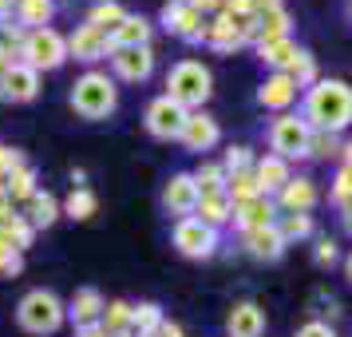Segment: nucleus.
Listing matches in <instances>:
<instances>
[{
  "instance_id": "nucleus-49",
  "label": "nucleus",
  "mask_w": 352,
  "mask_h": 337,
  "mask_svg": "<svg viewBox=\"0 0 352 337\" xmlns=\"http://www.w3.org/2000/svg\"><path fill=\"white\" fill-rule=\"evenodd\" d=\"M155 337H186V334H182V325H178V321H162Z\"/></svg>"
},
{
  "instance_id": "nucleus-40",
  "label": "nucleus",
  "mask_w": 352,
  "mask_h": 337,
  "mask_svg": "<svg viewBox=\"0 0 352 337\" xmlns=\"http://www.w3.org/2000/svg\"><path fill=\"white\" fill-rule=\"evenodd\" d=\"M329 203H333L336 210L352 203V175L344 171V167H340V171L333 175V183H329Z\"/></svg>"
},
{
  "instance_id": "nucleus-10",
  "label": "nucleus",
  "mask_w": 352,
  "mask_h": 337,
  "mask_svg": "<svg viewBox=\"0 0 352 337\" xmlns=\"http://www.w3.org/2000/svg\"><path fill=\"white\" fill-rule=\"evenodd\" d=\"M198 183H194L190 171H175V175L166 178V187H162V207L166 214H175V218H190L194 210H198Z\"/></svg>"
},
{
  "instance_id": "nucleus-27",
  "label": "nucleus",
  "mask_w": 352,
  "mask_h": 337,
  "mask_svg": "<svg viewBox=\"0 0 352 337\" xmlns=\"http://www.w3.org/2000/svg\"><path fill=\"white\" fill-rule=\"evenodd\" d=\"M52 17H56V0H16V24L20 28H48Z\"/></svg>"
},
{
  "instance_id": "nucleus-42",
  "label": "nucleus",
  "mask_w": 352,
  "mask_h": 337,
  "mask_svg": "<svg viewBox=\"0 0 352 337\" xmlns=\"http://www.w3.org/2000/svg\"><path fill=\"white\" fill-rule=\"evenodd\" d=\"M24 36H28V28H20L16 20H0V44L8 52H16L20 56V48H24Z\"/></svg>"
},
{
  "instance_id": "nucleus-43",
  "label": "nucleus",
  "mask_w": 352,
  "mask_h": 337,
  "mask_svg": "<svg viewBox=\"0 0 352 337\" xmlns=\"http://www.w3.org/2000/svg\"><path fill=\"white\" fill-rule=\"evenodd\" d=\"M313 262H317V266H336V262H340V246H336V238L320 234L317 246H313Z\"/></svg>"
},
{
  "instance_id": "nucleus-18",
  "label": "nucleus",
  "mask_w": 352,
  "mask_h": 337,
  "mask_svg": "<svg viewBox=\"0 0 352 337\" xmlns=\"http://www.w3.org/2000/svg\"><path fill=\"white\" fill-rule=\"evenodd\" d=\"M241 246H245V254L257 258V262H277V258L285 254V238H281L277 223L273 226H257V230H245V234H241Z\"/></svg>"
},
{
  "instance_id": "nucleus-44",
  "label": "nucleus",
  "mask_w": 352,
  "mask_h": 337,
  "mask_svg": "<svg viewBox=\"0 0 352 337\" xmlns=\"http://www.w3.org/2000/svg\"><path fill=\"white\" fill-rule=\"evenodd\" d=\"M24 270V254L20 250H0V278H16Z\"/></svg>"
},
{
  "instance_id": "nucleus-34",
  "label": "nucleus",
  "mask_w": 352,
  "mask_h": 337,
  "mask_svg": "<svg viewBox=\"0 0 352 337\" xmlns=\"http://www.w3.org/2000/svg\"><path fill=\"white\" fill-rule=\"evenodd\" d=\"M289 80L297 83V88H313V83L320 80L317 76V56H313V52H305V48H297V56H293V64H289V72H285Z\"/></svg>"
},
{
  "instance_id": "nucleus-46",
  "label": "nucleus",
  "mask_w": 352,
  "mask_h": 337,
  "mask_svg": "<svg viewBox=\"0 0 352 337\" xmlns=\"http://www.w3.org/2000/svg\"><path fill=\"white\" fill-rule=\"evenodd\" d=\"M186 4H190V8H198L202 17H218V12H222V4H226V0H186Z\"/></svg>"
},
{
  "instance_id": "nucleus-32",
  "label": "nucleus",
  "mask_w": 352,
  "mask_h": 337,
  "mask_svg": "<svg viewBox=\"0 0 352 337\" xmlns=\"http://www.w3.org/2000/svg\"><path fill=\"white\" fill-rule=\"evenodd\" d=\"M60 210H64L67 218H76V223H87V218L99 210V198H96L91 187H72V194H67V203Z\"/></svg>"
},
{
  "instance_id": "nucleus-25",
  "label": "nucleus",
  "mask_w": 352,
  "mask_h": 337,
  "mask_svg": "<svg viewBox=\"0 0 352 337\" xmlns=\"http://www.w3.org/2000/svg\"><path fill=\"white\" fill-rule=\"evenodd\" d=\"M194 218L198 223H206V226H214V230H222L230 218H234V203H230V194H202L198 198V210H194Z\"/></svg>"
},
{
  "instance_id": "nucleus-1",
  "label": "nucleus",
  "mask_w": 352,
  "mask_h": 337,
  "mask_svg": "<svg viewBox=\"0 0 352 337\" xmlns=\"http://www.w3.org/2000/svg\"><path fill=\"white\" fill-rule=\"evenodd\" d=\"M301 119L309 123V131L340 135L352 123V88L344 80H317L313 88H305Z\"/></svg>"
},
{
  "instance_id": "nucleus-28",
  "label": "nucleus",
  "mask_w": 352,
  "mask_h": 337,
  "mask_svg": "<svg viewBox=\"0 0 352 337\" xmlns=\"http://www.w3.org/2000/svg\"><path fill=\"white\" fill-rule=\"evenodd\" d=\"M162 321H166V318H162V309L155 302L131 305V329H127V337H155Z\"/></svg>"
},
{
  "instance_id": "nucleus-11",
  "label": "nucleus",
  "mask_w": 352,
  "mask_h": 337,
  "mask_svg": "<svg viewBox=\"0 0 352 337\" xmlns=\"http://www.w3.org/2000/svg\"><path fill=\"white\" fill-rule=\"evenodd\" d=\"M111 36L91 28V24H80L76 32L67 36V60H83V64H96V60H111Z\"/></svg>"
},
{
  "instance_id": "nucleus-16",
  "label": "nucleus",
  "mask_w": 352,
  "mask_h": 337,
  "mask_svg": "<svg viewBox=\"0 0 352 337\" xmlns=\"http://www.w3.org/2000/svg\"><path fill=\"white\" fill-rule=\"evenodd\" d=\"M297 92H301V88L289 80L285 72H270V76L261 80V88H257V103H261L265 112H277V115H281V112H289V108H293Z\"/></svg>"
},
{
  "instance_id": "nucleus-53",
  "label": "nucleus",
  "mask_w": 352,
  "mask_h": 337,
  "mask_svg": "<svg viewBox=\"0 0 352 337\" xmlns=\"http://www.w3.org/2000/svg\"><path fill=\"white\" fill-rule=\"evenodd\" d=\"M80 337H107V334H103L99 325H91V329H80Z\"/></svg>"
},
{
  "instance_id": "nucleus-8",
  "label": "nucleus",
  "mask_w": 352,
  "mask_h": 337,
  "mask_svg": "<svg viewBox=\"0 0 352 337\" xmlns=\"http://www.w3.org/2000/svg\"><path fill=\"white\" fill-rule=\"evenodd\" d=\"M206 24L210 17H202L186 0H166L162 4V28L175 32L178 40H186V44H206Z\"/></svg>"
},
{
  "instance_id": "nucleus-38",
  "label": "nucleus",
  "mask_w": 352,
  "mask_h": 337,
  "mask_svg": "<svg viewBox=\"0 0 352 337\" xmlns=\"http://www.w3.org/2000/svg\"><path fill=\"white\" fill-rule=\"evenodd\" d=\"M340 151H344L340 135H333V131H313V135H309V155H305V159H336Z\"/></svg>"
},
{
  "instance_id": "nucleus-31",
  "label": "nucleus",
  "mask_w": 352,
  "mask_h": 337,
  "mask_svg": "<svg viewBox=\"0 0 352 337\" xmlns=\"http://www.w3.org/2000/svg\"><path fill=\"white\" fill-rule=\"evenodd\" d=\"M123 17H127V8H123L119 0H96L83 24H91V28H99V32H107V36H111V28H115V24H119Z\"/></svg>"
},
{
  "instance_id": "nucleus-35",
  "label": "nucleus",
  "mask_w": 352,
  "mask_h": 337,
  "mask_svg": "<svg viewBox=\"0 0 352 337\" xmlns=\"http://www.w3.org/2000/svg\"><path fill=\"white\" fill-rule=\"evenodd\" d=\"M277 230H281V238L289 242H305V238H313V214H277Z\"/></svg>"
},
{
  "instance_id": "nucleus-30",
  "label": "nucleus",
  "mask_w": 352,
  "mask_h": 337,
  "mask_svg": "<svg viewBox=\"0 0 352 337\" xmlns=\"http://www.w3.org/2000/svg\"><path fill=\"white\" fill-rule=\"evenodd\" d=\"M99 329L107 337H123L131 329V302L123 298H111V302L103 305V318H99Z\"/></svg>"
},
{
  "instance_id": "nucleus-21",
  "label": "nucleus",
  "mask_w": 352,
  "mask_h": 337,
  "mask_svg": "<svg viewBox=\"0 0 352 337\" xmlns=\"http://www.w3.org/2000/svg\"><path fill=\"white\" fill-rule=\"evenodd\" d=\"M254 178H257V191L265 194V198H277V191L293 178V171H289L285 159H277L270 151V155H261V159L254 163Z\"/></svg>"
},
{
  "instance_id": "nucleus-23",
  "label": "nucleus",
  "mask_w": 352,
  "mask_h": 337,
  "mask_svg": "<svg viewBox=\"0 0 352 337\" xmlns=\"http://www.w3.org/2000/svg\"><path fill=\"white\" fill-rule=\"evenodd\" d=\"M257 60L273 72H289L293 64V56H297V44H293V36H281V40H257Z\"/></svg>"
},
{
  "instance_id": "nucleus-51",
  "label": "nucleus",
  "mask_w": 352,
  "mask_h": 337,
  "mask_svg": "<svg viewBox=\"0 0 352 337\" xmlns=\"http://www.w3.org/2000/svg\"><path fill=\"white\" fill-rule=\"evenodd\" d=\"M340 167H344V171L352 175V139L344 143V151H340Z\"/></svg>"
},
{
  "instance_id": "nucleus-48",
  "label": "nucleus",
  "mask_w": 352,
  "mask_h": 337,
  "mask_svg": "<svg viewBox=\"0 0 352 337\" xmlns=\"http://www.w3.org/2000/svg\"><path fill=\"white\" fill-rule=\"evenodd\" d=\"M12 64H16V52H8L4 44H0V80H4L8 72H12Z\"/></svg>"
},
{
  "instance_id": "nucleus-39",
  "label": "nucleus",
  "mask_w": 352,
  "mask_h": 337,
  "mask_svg": "<svg viewBox=\"0 0 352 337\" xmlns=\"http://www.w3.org/2000/svg\"><path fill=\"white\" fill-rule=\"evenodd\" d=\"M0 226H4V234H8V242H12V250H20V254H24V250L32 246L36 230H32V223H28L24 214H12L8 223H0Z\"/></svg>"
},
{
  "instance_id": "nucleus-26",
  "label": "nucleus",
  "mask_w": 352,
  "mask_h": 337,
  "mask_svg": "<svg viewBox=\"0 0 352 337\" xmlns=\"http://www.w3.org/2000/svg\"><path fill=\"white\" fill-rule=\"evenodd\" d=\"M24 207H28V210H24V218L32 223V230H48V226L64 214V210H60V198H56V194H48V191H36Z\"/></svg>"
},
{
  "instance_id": "nucleus-5",
  "label": "nucleus",
  "mask_w": 352,
  "mask_h": 337,
  "mask_svg": "<svg viewBox=\"0 0 352 337\" xmlns=\"http://www.w3.org/2000/svg\"><path fill=\"white\" fill-rule=\"evenodd\" d=\"M20 64H28L32 72H56V68L67 60V36L56 32V28H32L24 36V48L16 56Z\"/></svg>"
},
{
  "instance_id": "nucleus-56",
  "label": "nucleus",
  "mask_w": 352,
  "mask_h": 337,
  "mask_svg": "<svg viewBox=\"0 0 352 337\" xmlns=\"http://www.w3.org/2000/svg\"><path fill=\"white\" fill-rule=\"evenodd\" d=\"M349 20H352V0H349Z\"/></svg>"
},
{
  "instance_id": "nucleus-15",
  "label": "nucleus",
  "mask_w": 352,
  "mask_h": 337,
  "mask_svg": "<svg viewBox=\"0 0 352 337\" xmlns=\"http://www.w3.org/2000/svg\"><path fill=\"white\" fill-rule=\"evenodd\" d=\"M40 96V72H32L28 64H12V72L0 80V99L4 103H32Z\"/></svg>"
},
{
  "instance_id": "nucleus-55",
  "label": "nucleus",
  "mask_w": 352,
  "mask_h": 337,
  "mask_svg": "<svg viewBox=\"0 0 352 337\" xmlns=\"http://www.w3.org/2000/svg\"><path fill=\"white\" fill-rule=\"evenodd\" d=\"M0 178H4V143H0Z\"/></svg>"
},
{
  "instance_id": "nucleus-4",
  "label": "nucleus",
  "mask_w": 352,
  "mask_h": 337,
  "mask_svg": "<svg viewBox=\"0 0 352 337\" xmlns=\"http://www.w3.org/2000/svg\"><path fill=\"white\" fill-rule=\"evenodd\" d=\"M67 321V305L52 289H28L16 305V325L32 337H52L60 334Z\"/></svg>"
},
{
  "instance_id": "nucleus-9",
  "label": "nucleus",
  "mask_w": 352,
  "mask_h": 337,
  "mask_svg": "<svg viewBox=\"0 0 352 337\" xmlns=\"http://www.w3.org/2000/svg\"><path fill=\"white\" fill-rule=\"evenodd\" d=\"M175 250L182 258H194V262H202V258H214L218 250V230L206 223H198V218H178L175 223Z\"/></svg>"
},
{
  "instance_id": "nucleus-14",
  "label": "nucleus",
  "mask_w": 352,
  "mask_h": 337,
  "mask_svg": "<svg viewBox=\"0 0 352 337\" xmlns=\"http://www.w3.org/2000/svg\"><path fill=\"white\" fill-rule=\"evenodd\" d=\"M218 139H222V127H218V119L206 115V112H190L186 115V127H182V135H178V143L186 147V151H194V155L218 147Z\"/></svg>"
},
{
  "instance_id": "nucleus-29",
  "label": "nucleus",
  "mask_w": 352,
  "mask_h": 337,
  "mask_svg": "<svg viewBox=\"0 0 352 337\" xmlns=\"http://www.w3.org/2000/svg\"><path fill=\"white\" fill-rule=\"evenodd\" d=\"M289 24H293V20H289L285 4H273L265 12H257V40H281V36H289Z\"/></svg>"
},
{
  "instance_id": "nucleus-36",
  "label": "nucleus",
  "mask_w": 352,
  "mask_h": 337,
  "mask_svg": "<svg viewBox=\"0 0 352 337\" xmlns=\"http://www.w3.org/2000/svg\"><path fill=\"white\" fill-rule=\"evenodd\" d=\"M194 183H198V194H222L226 191V167L222 163H202L198 171H190Z\"/></svg>"
},
{
  "instance_id": "nucleus-52",
  "label": "nucleus",
  "mask_w": 352,
  "mask_h": 337,
  "mask_svg": "<svg viewBox=\"0 0 352 337\" xmlns=\"http://www.w3.org/2000/svg\"><path fill=\"white\" fill-rule=\"evenodd\" d=\"M340 223H344V230L352 234V203H349V207H340Z\"/></svg>"
},
{
  "instance_id": "nucleus-7",
  "label": "nucleus",
  "mask_w": 352,
  "mask_h": 337,
  "mask_svg": "<svg viewBox=\"0 0 352 337\" xmlns=\"http://www.w3.org/2000/svg\"><path fill=\"white\" fill-rule=\"evenodd\" d=\"M186 108L182 103H175L170 96H155L151 103H146L143 112V127L151 139H162V143H170V139H178L182 135V127H186Z\"/></svg>"
},
{
  "instance_id": "nucleus-50",
  "label": "nucleus",
  "mask_w": 352,
  "mask_h": 337,
  "mask_svg": "<svg viewBox=\"0 0 352 337\" xmlns=\"http://www.w3.org/2000/svg\"><path fill=\"white\" fill-rule=\"evenodd\" d=\"M16 17V0H0V20H12Z\"/></svg>"
},
{
  "instance_id": "nucleus-20",
  "label": "nucleus",
  "mask_w": 352,
  "mask_h": 337,
  "mask_svg": "<svg viewBox=\"0 0 352 337\" xmlns=\"http://www.w3.org/2000/svg\"><path fill=\"white\" fill-rule=\"evenodd\" d=\"M277 214H281L277 203L265 198V194H257V198H250V203L234 207V218H230V223L245 234V230H257V226H273V223H277Z\"/></svg>"
},
{
  "instance_id": "nucleus-33",
  "label": "nucleus",
  "mask_w": 352,
  "mask_h": 337,
  "mask_svg": "<svg viewBox=\"0 0 352 337\" xmlns=\"http://www.w3.org/2000/svg\"><path fill=\"white\" fill-rule=\"evenodd\" d=\"M4 191H8V198L12 203H28L36 194V171L24 163V167H16V171H8L4 175Z\"/></svg>"
},
{
  "instance_id": "nucleus-2",
  "label": "nucleus",
  "mask_w": 352,
  "mask_h": 337,
  "mask_svg": "<svg viewBox=\"0 0 352 337\" xmlns=\"http://www.w3.org/2000/svg\"><path fill=\"white\" fill-rule=\"evenodd\" d=\"M67 99H72V112L80 115V119L99 123V119L115 115V108H119V83H115V76H107V72L87 68L80 80L72 83V96Z\"/></svg>"
},
{
  "instance_id": "nucleus-3",
  "label": "nucleus",
  "mask_w": 352,
  "mask_h": 337,
  "mask_svg": "<svg viewBox=\"0 0 352 337\" xmlns=\"http://www.w3.org/2000/svg\"><path fill=\"white\" fill-rule=\"evenodd\" d=\"M175 103H182L186 112H206V99L214 96V76L202 60H178L166 72V92Z\"/></svg>"
},
{
  "instance_id": "nucleus-45",
  "label": "nucleus",
  "mask_w": 352,
  "mask_h": 337,
  "mask_svg": "<svg viewBox=\"0 0 352 337\" xmlns=\"http://www.w3.org/2000/svg\"><path fill=\"white\" fill-rule=\"evenodd\" d=\"M293 337H336V329L329 325V321H305Z\"/></svg>"
},
{
  "instance_id": "nucleus-37",
  "label": "nucleus",
  "mask_w": 352,
  "mask_h": 337,
  "mask_svg": "<svg viewBox=\"0 0 352 337\" xmlns=\"http://www.w3.org/2000/svg\"><path fill=\"white\" fill-rule=\"evenodd\" d=\"M226 194H230V203L234 207H241V203H250V198H257V178L254 171H238V175H230L226 178Z\"/></svg>"
},
{
  "instance_id": "nucleus-47",
  "label": "nucleus",
  "mask_w": 352,
  "mask_h": 337,
  "mask_svg": "<svg viewBox=\"0 0 352 337\" xmlns=\"http://www.w3.org/2000/svg\"><path fill=\"white\" fill-rule=\"evenodd\" d=\"M16 167H24V155H20L16 147H4V175L16 171Z\"/></svg>"
},
{
  "instance_id": "nucleus-41",
  "label": "nucleus",
  "mask_w": 352,
  "mask_h": 337,
  "mask_svg": "<svg viewBox=\"0 0 352 337\" xmlns=\"http://www.w3.org/2000/svg\"><path fill=\"white\" fill-rule=\"evenodd\" d=\"M254 151H250V147H230V151H226V159H222V167H226V175H238V171H254Z\"/></svg>"
},
{
  "instance_id": "nucleus-13",
  "label": "nucleus",
  "mask_w": 352,
  "mask_h": 337,
  "mask_svg": "<svg viewBox=\"0 0 352 337\" xmlns=\"http://www.w3.org/2000/svg\"><path fill=\"white\" fill-rule=\"evenodd\" d=\"M317 198H320V191H317V183H313V178H309V175H293L285 187L277 191L273 203H277L281 214H309V210L317 207Z\"/></svg>"
},
{
  "instance_id": "nucleus-12",
  "label": "nucleus",
  "mask_w": 352,
  "mask_h": 337,
  "mask_svg": "<svg viewBox=\"0 0 352 337\" xmlns=\"http://www.w3.org/2000/svg\"><path fill=\"white\" fill-rule=\"evenodd\" d=\"M111 72L115 83H143L155 72V48H115L111 52Z\"/></svg>"
},
{
  "instance_id": "nucleus-19",
  "label": "nucleus",
  "mask_w": 352,
  "mask_h": 337,
  "mask_svg": "<svg viewBox=\"0 0 352 337\" xmlns=\"http://www.w3.org/2000/svg\"><path fill=\"white\" fill-rule=\"evenodd\" d=\"M151 36H155V24L139 12H127L111 28V48H151Z\"/></svg>"
},
{
  "instance_id": "nucleus-17",
  "label": "nucleus",
  "mask_w": 352,
  "mask_h": 337,
  "mask_svg": "<svg viewBox=\"0 0 352 337\" xmlns=\"http://www.w3.org/2000/svg\"><path fill=\"white\" fill-rule=\"evenodd\" d=\"M103 294H99L96 286H83L72 294V302H67V321L76 325V334L80 329H91V325H99V318H103Z\"/></svg>"
},
{
  "instance_id": "nucleus-24",
  "label": "nucleus",
  "mask_w": 352,
  "mask_h": 337,
  "mask_svg": "<svg viewBox=\"0 0 352 337\" xmlns=\"http://www.w3.org/2000/svg\"><path fill=\"white\" fill-rule=\"evenodd\" d=\"M206 44H210L214 52H238V48H245V40L238 36L234 20L226 17V12L210 17V24H206Z\"/></svg>"
},
{
  "instance_id": "nucleus-6",
  "label": "nucleus",
  "mask_w": 352,
  "mask_h": 337,
  "mask_svg": "<svg viewBox=\"0 0 352 337\" xmlns=\"http://www.w3.org/2000/svg\"><path fill=\"white\" fill-rule=\"evenodd\" d=\"M309 123L301 119V112H281L277 119L270 123V151L277 155V159H305L309 155Z\"/></svg>"
},
{
  "instance_id": "nucleus-22",
  "label": "nucleus",
  "mask_w": 352,
  "mask_h": 337,
  "mask_svg": "<svg viewBox=\"0 0 352 337\" xmlns=\"http://www.w3.org/2000/svg\"><path fill=\"white\" fill-rule=\"evenodd\" d=\"M226 329H230V337H261L265 334V309L257 302H238L226 318Z\"/></svg>"
},
{
  "instance_id": "nucleus-54",
  "label": "nucleus",
  "mask_w": 352,
  "mask_h": 337,
  "mask_svg": "<svg viewBox=\"0 0 352 337\" xmlns=\"http://www.w3.org/2000/svg\"><path fill=\"white\" fill-rule=\"evenodd\" d=\"M344 278L352 282V250H349V258H344Z\"/></svg>"
}]
</instances>
